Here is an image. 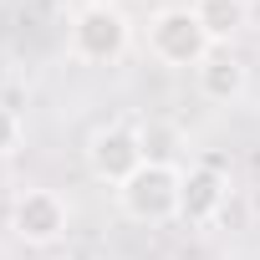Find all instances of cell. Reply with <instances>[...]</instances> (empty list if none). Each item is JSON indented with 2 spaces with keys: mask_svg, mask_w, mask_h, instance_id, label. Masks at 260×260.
<instances>
[{
  "mask_svg": "<svg viewBox=\"0 0 260 260\" xmlns=\"http://www.w3.org/2000/svg\"><path fill=\"white\" fill-rule=\"evenodd\" d=\"M117 209L133 224H174L184 209V169L169 158H148L127 184H117Z\"/></svg>",
  "mask_w": 260,
  "mask_h": 260,
  "instance_id": "6da1fadb",
  "label": "cell"
},
{
  "mask_svg": "<svg viewBox=\"0 0 260 260\" xmlns=\"http://www.w3.org/2000/svg\"><path fill=\"white\" fill-rule=\"evenodd\" d=\"M127 46H133V21L122 16V6L87 0L67 26V51L82 67H112V61L127 56Z\"/></svg>",
  "mask_w": 260,
  "mask_h": 260,
  "instance_id": "7a4b0ae2",
  "label": "cell"
},
{
  "mask_svg": "<svg viewBox=\"0 0 260 260\" xmlns=\"http://www.w3.org/2000/svg\"><path fill=\"white\" fill-rule=\"evenodd\" d=\"M148 164V138H143V127L138 122H102L97 133L87 138V174L97 184H127L138 169Z\"/></svg>",
  "mask_w": 260,
  "mask_h": 260,
  "instance_id": "3957f363",
  "label": "cell"
},
{
  "mask_svg": "<svg viewBox=\"0 0 260 260\" xmlns=\"http://www.w3.org/2000/svg\"><path fill=\"white\" fill-rule=\"evenodd\" d=\"M148 51H153L164 67L194 72V67L214 51V41L204 36V26H199V16H194L189 6H164V11L148 21Z\"/></svg>",
  "mask_w": 260,
  "mask_h": 260,
  "instance_id": "277c9868",
  "label": "cell"
},
{
  "mask_svg": "<svg viewBox=\"0 0 260 260\" xmlns=\"http://www.w3.org/2000/svg\"><path fill=\"white\" fill-rule=\"evenodd\" d=\"M67 230H72V209H67L61 194H51V189H26V194H16V204H11V235H16L21 245L46 250V245L67 240Z\"/></svg>",
  "mask_w": 260,
  "mask_h": 260,
  "instance_id": "5b68a950",
  "label": "cell"
},
{
  "mask_svg": "<svg viewBox=\"0 0 260 260\" xmlns=\"http://www.w3.org/2000/svg\"><path fill=\"white\" fill-rule=\"evenodd\" d=\"M194 87H199V97L204 102H235V97H245V87H250V67L235 56V46H214L199 67H194Z\"/></svg>",
  "mask_w": 260,
  "mask_h": 260,
  "instance_id": "8992f818",
  "label": "cell"
},
{
  "mask_svg": "<svg viewBox=\"0 0 260 260\" xmlns=\"http://www.w3.org/2000/svg\"><path fill=\"white\" fill-rule=\"evenodd\" d=\"M224 199H230V179H224V169H214V164H194V169H184V209H179L184 224H209V219H219Z\"/></svg>",
  "mask_w": 260,
  "mask_h": 260,
  "instance_id": "52a82bcc",
  "label": "cell"
},
{
  "mask_svg": "<svg viewBox=\"0 0 260 260\" xmlns=\"http://www.w3.org/2000/svg\"><path fill=\"white\" fill-rule=\"evenodd\" d=\"M189 11L214 46H235V36L250 31V0H189Z\"/></svg>",
  "mask_w": 260,
  "mask_h": 260,
  "instance_id": "ba28073f",
  "label": "cell"
},
{
  "mask_svg": "<svg viewBox=\"0 0 260 260\" xmlns=\"http://www.w3.org/2000/svg\"><path fill=\"white\" fill-rule=\"evenodd\" d=\"M21 133H26V127H21L16 107H6V102H0V158H11V153L21 148Z\"/></svg>",
  "mask_w": 260,
  "mask_h": 260,
  "instance_id": "9c48e42d",
  "label": "cell"
},
{
  "mask_svg": "<svg viewBox=\"0 0 260 260\" xmlns=\"http://www.w3.org/2000/svg\"><path fill=\"white\" fill-rule=\"evenodd\" d=\"M250 31H260V0H250Z\"/></svg>",
  "mask_w": 260,
  "mask_h": 260,
  "instance_id": "30bf717a",
  "label": "cell"
},
{
  "mask_svg": "<svg viewBox=\"0 0 260 260\" xmlns=\"http://www.w3.org/2000/svg\"><path fill=\"white\" fill-rule=\"evenodd\" d=\"M102 6H122V0H102Z\"/></svg>",
  "mask_w": 260,
  "mask_h": 260,
  "instance_id": "8fae6325",
  "label": "cell"
}]
</instances>
